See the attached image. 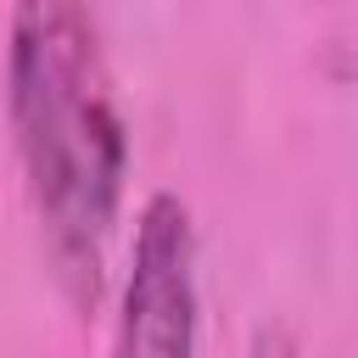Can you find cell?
Returning a JSON list of instances; mask_svg holds the SVG:
<instances>
[{"label": "cell", "instance_id": "1", "mask_svg": "<svg viewBox=\"0 0 358 358\" xmlns=\"http://www.w3.org/2000/svg\"><path fill=\"white\" fill-rule=\"evenodd\" d=\"M6 123L56 280L78 308H95L106 235L129 179V129L90 0L11 6Z\"/></svg>", "mask_w": 358, "mask_h": 358}, {"label": "cell", "instance_id": "2", "mask_svg": "<svg viewBox=\"0 0 358 358\" xmlns=\"http://www.w3.org/2000/svg\"><path fill=\"white\" fill-rule=\"evenodd\" d=\"M196 313H201L196 224L173 190H157V196H145L140 224H134V252H129L112 347L134 352V358H185V352H196Z\"/></svg>", "mask_w": 358, "mask_h": 358}]
</instances>
